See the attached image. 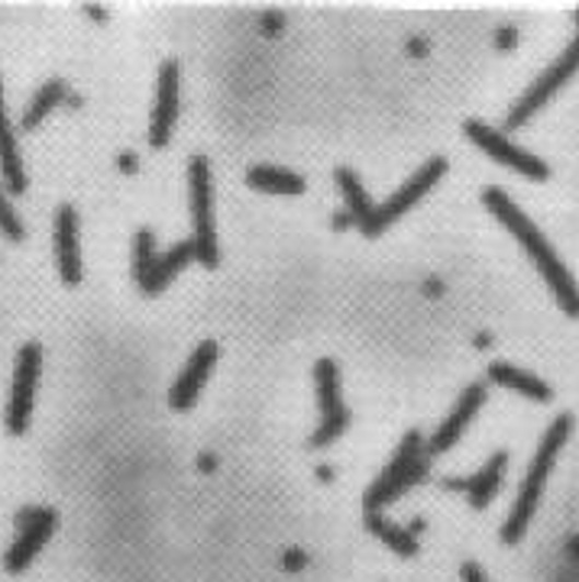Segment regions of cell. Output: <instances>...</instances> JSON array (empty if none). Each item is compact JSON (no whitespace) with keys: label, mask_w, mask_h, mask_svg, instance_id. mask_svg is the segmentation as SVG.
Instances as JSON below:
<instances>
[{"label":"cell","mask_w":579,"mask_h":582,"mask_svg":"<svg viewBox=\"0 0 579 582\" xmlns=\"http://www.w3.org/2000/svg\"><path fill=\"white\" fill-rule=\"evenodd\" d=\"M483 205L499 218L502 226H508V230L521 240L524 253H528L531 263L541 269V276L547 279L551 291L557 294V304H560L570 317H579L577 279H574L570 269L560 263V256L554 253V246L547 243V236L534 226V220L528 218L502 188H486V191H483Z\"/></svg>","instance_id":"1"},{"label":"cell","mask_w":579,"mask_h":582,"mask_svg":"<svg viewBox=\"0 0 579 582\" xmlns=\"http://www.w3.org/2000/svg\"><path fill=\"white\" fill-rule=\"evenodd\" d=\"M570 431H574V418L570 415L554 418V424L547 428V434L541 440V446H537V453H534V459H531V466H528V473L521 479V492H518V502L511 509V517L502 527V540L506 544H518L524 537V531H528V524H531V517L537 511V502H541V492L547 486V476H551V469L557 463V453L564 450Z\"/></svg>","instance_id":"2"},{"label":"cell","mask_w":579,"mask_h":582,"mask_svg":"<svg viewBox=\"0 0 579 582\" xmlns=\"http://www.w3.org/2000/svg\"><path fill=\"white\" fill-rule=\"evenodd\" d=\"M431 469V459L425 453V440L418 431H408L395 459L389 463V469L369 486L366 492V511H379L382 505H389L392 499H398L405 489H412L418 479H425Z\"/></svg>","instance_id":"3"},{"label":"cell","mask_w":579,"mask_h":582,"mask_svg":"<svg viewBox=\"0 0 579 582\" xmlns=\"http://www.w3.org/2000/svg\"><path fill=\"white\" fill-rule=\"evenodd\" d=\"M188 198H192V220H195V259L208 269L220 263L218 233H215V191H211V165L205 155L188 162Z\"/></svg>","instance_id":"4"},{"label":"cell","mask_w":579,"mask_h":582,"mask_svg":"<svg viewBox=\"0 0 579 582\" xmlns=\"http://www.w3.org/2000/svg\"><path fill=\"white\" fill-rule=\"evenodd\" d=\"M447 175V159L443 155H435V159H428L389 201H382V205H375L372 208V214H369V220L362 223L360 230L366 233V236H379L385 226H392L395 220L402 218L405 211H412L431 188H435L437 182Z\"/></svg>","instance_id":"5"},{"label":"cell","mask_w":579,"mask_h":582,"mask_svg":"<svg viewBox=\"0 0 579 582\" xmlns=\"http://www.w3.org/2000/svg\"><path fill=\"white\" fill-rule=\"evenodd\" d=\"M574 20H577L579 26V10ZM577 72H579V33L577 39L570 43V49H567V53H564L547 72L541 74V78L524 91V97L508 110V120H506L508 130L524 127V124H528V120H531V117H534V114H537V110H541V107H544V104H547V101H551V97H554V94H557V91H560V88H564V84H567Z\"/></svg>","instance_id":"6"},{"label":"cell","mask_w":579,"mask_h":582,"mask_svg":"<svg viewBox=\"0 0 579 582\" xmlns=\"http://www.w3.org/2000/svg\"><path fill=\"white\" fill-rule=\"evenodd\" d=\"M39 369H43V347L23 344L16 369H13V388H10V401H7V431L20 436L30 428L33 418V405H36V388H39Z\"/></svg>","instance_id":"7"},{"label":"cell","mask_w":579,"mask_h":582,"mask_svg":"<svg viewBox=\"0 0 579 582\" xmlns=\"http://www.w3.org/2000/svg\"><path fill=\"white\" fill-rule=\"evenodd\" d=\"M314 385H317V408H321V424L311 434V446H327L350 428V411L340 398V379L334 360H317L314 365Z\"/></svg>","instance_id":"8"},{"label":"cell","mask_w":579,"mask_h":582,"mask_svg":"<svg viewBox=\"0 0 579 582\" xmlns=\"http://www.w3.org/2000/svg\"><path fill=\"white\" fill-rule=\"evenodd\" d=\"M56 524H59V514H56L53 509L20 511V514H16L20 537L13 540V547H10V550H7V557H3L7 573H23V570L36 560V554L46 547V540L53 537Z\"/></svg>","instance_id":"9"},{"label":"cell","mask_w":579,"mask_h":582,"mask_svg":"<svg viewBox=\"0 0 579 582\" xmlns=\"http://www.w3.org/2000/svg\"><path fill=\"white\" fill-rule=\"evenodd\" d=\"M463 133L479 146L486 155L499 159L508 168H514V172H521V175H528V178H534V182L551 178V165H547L544 159H537V155L518 149L514 143H508L506 137H502L499 130H493L489 124H483V120H466V124H463Z\"/></svg>","instance_id":"10"},{"label":"cell","mask_w":579,"mask_h":582,"mask_svg":"<svg viewBox=\"0 0 579 582\" xmlns=\"http://www.w3.org/2000/svg\"><path fill=\"white\" fill-rule=\"evenodd\" d=\"M178 117V62L169 59L159 66L155 81V104H152V120H149V143L152 149H165L175 130Z\"/></svg>","instance_id":"11"},{"label":"cell","mask_w":579,"mask_h":582,"mask_svg":"<svg viewBox=\"0 0 579 582\" xmlns=\"http://www.w3.org/2000/svg\"><path fill=\"white\" fill-rule=\"evenodd\" d=\"M215 363H218V344H215V340H205V344L188 357L182 375L175 379V385H172V392H169L172 411H188V408L198 401V395H201V388H205V382H208Z\"/></svg>","instance_id":"12"},{"label":"cell","mask_w":579,"mask_h":582,"mask_svg":"<svg viewBox=\"0 0 579 582\" xmlns=\"http://www.w3.org/2000/svg\"><path fill=\"white\" fill-rule=\"evenodd\" d=\"M56 266H59V279L66 286H78L84 276V263H81V240H78V214L72 205H62L56 211Z\"/></svg>","instance_id":"13"},{"label":"cell","mask_w":579,"mask_h":582,"mask_svg":"<svg viewBox=\"0 0 579 582\" xmlns=\"http://www.w3.org/2000/svg\"><path fill=\"white\" fill-rule=\"evenodd\" d=\"M506 469L508 453L506 450H499V453L489 456V463H486L476 476H470V479H443V489H450V492H466V496H470V505L479 511L486 509V505L496 499V492L502 489Z\"/></svg>","instance_id":"14"},{"label":"cell","mask_w":579,"mask_h":582,"mask_svg":"<svg viewBox=\"0 0 579 582\" xmlns=\"http://www.w3.org/2000/svg\"><path fill=\"white\" fill-rule=\"evenodd\" d=\"M486 401V388L483 385H470L463 395H460V401L453 405V411L447 415V421L437 428V434L431 436V453H443V450H450L460 434L466 431V424L476 418V411H479V405Z\"/></svg>","instance_id":"15"},{"label":"cell","mask_w":579,"mask_h":582,"mask_svg":"<svg viewBox=\"0 0 579 582\" xmlns=\"http://www.w3.org/2000/svg\"><path fill=\"white\" fill-rule=\"evenodd\" d=\"M0 175H3L7 195H23L26 191V172H23V162H20L16 133H13L10 117H7L3 84H0Z\"/></svg>","instance_id":"16"},{"label":"cell","mask_w":579,"mask_h":582,"mask_svg":"<svg viewBox=\"0 0 579 582\" xmlns=\"http://www.w3.org/2000/svg\"><path fill=\"white\" fill-rule=\"evenodd\" d=\"M195 259V243L192 240H182V243H175L169 253H162L159 259H155V266H152V272L146 276V282L140 286V289L146 291V294H159V291L165 289L188 263Z\"/></svg>","instance_id":"17"},{"label":"cell","mask_w":579,"mask_h":582,"mask_svg":"<svg viewBox=\"0 0 579 582\" xmlns=\"http://www.w3.org/2000/svg\"><path fill=\"white\" fill-rule=\"evenodd\" d=\"M489 379L499 382V385H506L511 392H521V395L534 398V401H551V398H554V392H551L547 382H541L537 375H531V372H524V369H514V365L508 363L489 365Z\"/></svg>","instance_id":"18"},{"label":"cell","mask_w":579,"mask_h":582,"mask_svg":"<svg viewBox=\"0 0 579 582\" xmlns=\"http://www.w3.org/2000/svg\"><path fill=\"white\" fill-rule=\"evenodd\" d=\"M66 97H69V88H66L62 78L46 81V84L33 94V101L26 104V110H23V117H20V127H23V130H36V127L49 117L53 107L66 104Z\"/></svg>","instance_id":"19"},{"label":"cell","mask_w":579,"mask_h":582,"mask_svg":"<svg viewBox=\"0 0 579 582\" xmlns=\"http://www.w3.org/2000/svg\"><path fill=\"white\" fill-rule=\"evenodd\" d=\"M250 188L256 191H269V195H301L304 191V178L294 175L289 168H276V165H253L246 172Z\"/></svg>","instance_id":"20"},{"label":"cell","mask_w":579,"mask_h":582,"mask_svg":"<svg viewBox=\"0 0 579 582\" xmlns=\"http://www.w3.org/2000/svg\"><path fill=\"white\" fill-rule=\"evenodd\" d=\"M366 527H369L385 547H392L395 554H402V557H415V554H418V537H412L408 527L392 524L382 511H366Z\"/></svg>","instance_id":"21"},{"label":"cell","mask_w":579,"mask_h":582,"mask_svg":"<svg viewBox=\"0 0 579 582\" xmlns=\"http://www.w3.org/2000/svg\"><path fill=\"white\" fill-rule=\"evenodd\" d=\"M334 178H337V188L344 191V201H347L350 218H354L357 226H362V223L369 220V214H372L375 205H369V195H366V188L360 185V178H357L350 168H337Z\"/></svg>","instance_id":"22"},{"label":"cell","mask_w":579,"mask_h":582,"mask_svg":"<svg viewBox=\"0 0 579 582\" xmlns=\"http://www.w3.org/2000/svg\"><path fill=\"white\" fill-rule=\"evenodd\" d=\"M155 259H159L155 256V236L149 230H140L137 240H134V279H137V286H143L146 276L155 266Z\"/></svg>","instance_id":"23"},{"label":"cell","mask_w":579,"mask_h":582,"mask_svg":"<svg viewBox=\"0 0 579 582\" xmlns=\"http://www.w3.org/2000/svg\"><path fill=\"white\" fill-rule=\"evenodd\" d=\"M0 233L10 240V243H23V220L16 218V211H13V205L7 201V188L0 185Z\"/></svg>","instance_id":"24"},{"label":"cell","mask_w":579,"mask_h":582,"mask_svg":"<svg viewBox=\"0 0 579 582\" xmlns=\"http://www.w3.org/2000/svg\"><path fill=\"white\" fill-rule=\"evenodd\" d=\"M514 39H518V33H514L511 26H508V30H499V33H496V43H499L502 49H511V46H514Z\"/></svg>","instance_id":"25"},{"label":"cell","mask_w":579,"mask_h":582,"mask_svg":"<svg viewBox=\"0 0 579 582\" xmlns=\"http://www.w3.org/2000/svg\"><path fill=\"white\" fill-rule=\"evenodd\" d=\"M463 580L466 582H486V577H483V570H479L476 563H463Z\"/></svg>","instance_id":"26"},{"label":"cell","mask_w":579,"mask_h":582,"mask_svg":"<svg viewBox=\"0 0 579 582\" xmlns=\"http://www.w3.org/2000/svg\"><path fill=\"white\" fill-rule=\"evenodd\" d=\"M304 567V554L301 550H289L286 554V570H301Z\"/></svg>","instance_id":"27"},{"label":"cell","mask_w":579,"mask_h":582,"mask_svg":"<svg viewBox=\"0 0 579 582\" xmlns=\"http://www.w3.org/2000/svg\"><path fill=\"white\" fill-rule=\"evenodd\" d=\"M350 223H354L350 211H337V214H334V230H347Z\"/></svg>","instance_id":"28"},{"label":"cell","mask_w":579,"mask_h":582,"mask_svg":"<svg viewBox=\"0 0 579 582\" xmlns=\"http://www.w3.org/2000/svg\"><path fill=\"white\" fill-rule=\"evenodd\" d=\"M84 13H91V16H94L97 23H104V20H107V13H104L101 7H94V3H88V7H84Z\"/></svg>","instance_id":"29"},{"label":"cell","mask_w":579,"mask_h":582,"mask_svg":"<svg viewBox=\"0 0 579 582\" xmlns=\"http://www.w3.org/2000/svg\"><path fill=\"white\" fill-rule=\"evenodd\" d=\"M120 168H127V172H134V168H137V159H134L130 152H127V155H120Z\"/></svg>","instance_id":"30"},{"label":"cell","mask_w":579,"mask_h":582,"mask_svg":"<svg viewBox=\"0 0 579 582\" xmlns=\"http://www.w3.org/2000/svg\"><path fill=\"white\" fill-rule=\"evenodd\" d=\"M201 469H205V473L215 469V456H201Z\"/></svg>","instance_id":"31"},{"label":"cell","mask_w":579,"mask_h":582,"mask_svg":"<svg viewBox=\"0 0 579 582\" xmlns=\"http://www.w3.org/2000/svg\"><path fill=\"white\" fill-rule=\"evenodd\" d=\"M412 53H415V56H418V53H425V43H421V39H415V43H412Z\"/></svg>","instance_id":"32"},{"label":"cell","mask_w":579,"mask_h":582,"mask_svg":"<svg viewBox=\"0 0 579 582\" xmlns=\"http://www.w3.org/2000/svg\"><path fill=\"white\" fill-rule=\"evenodd\" d=\"M66 104H69V107H78V104H81V97H78V94H69V97H66Z\"/></svg>","instance_id":"33"}]
</instances>
